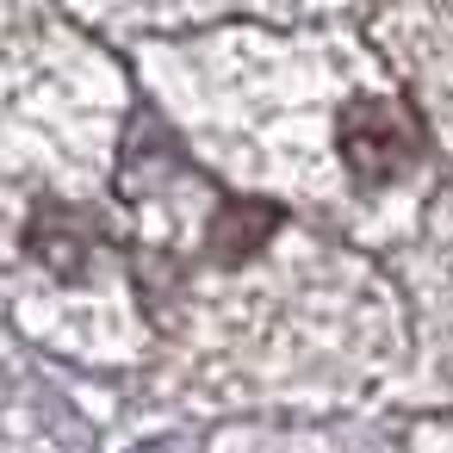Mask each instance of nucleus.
I'll return each mask as SVG.
<instances>
[{"instance_id":"f03ea898","label":"nucleus","mask_w":453,"mask_h":453,"mask_svg":"<svg viewBox=\"0 0 453 453\" xmlns=\"http://www.w3.org/2000/svg\"><path fill=\"white\" fill-rule=\"evenodd\" d=\"M26 249H32L50 273L75 280V273L88 267V255H94V230H88V218L69 211V205H38L32 224H26Z\"/></svg>"},{"instance_id":"7ed1b4c3","label":"nucleus","mask_w":453,"mask_h":453,"mask_svg":"<svg viewBox=\"0 0 453 453\" xmlns=\"http://www.w3.org/2000/svg\"><path fill=\"white\" fill-rule=\"evenodd\" d=\"M273 224H280V211H267V205H224L218 224H211V249H218V261H242V255H255L261 236H267Z\"/></svg>"},{"instance_id":"f257e3e1","label":"nucleus","mask_w":453,"mask_h":453,"mask_svg":"<svg viewBox=\"0 0 453 453\" xmlns=\"http://www.w3.org/2000/svg\"><path fill=\"white\" fill-rule=\"evenodd\" d=\"M335 143H342V162L354 168V180H372V187L397 180L416 162V125L391 100H354L335 125Z\"/></svg>"}]
</instances>
